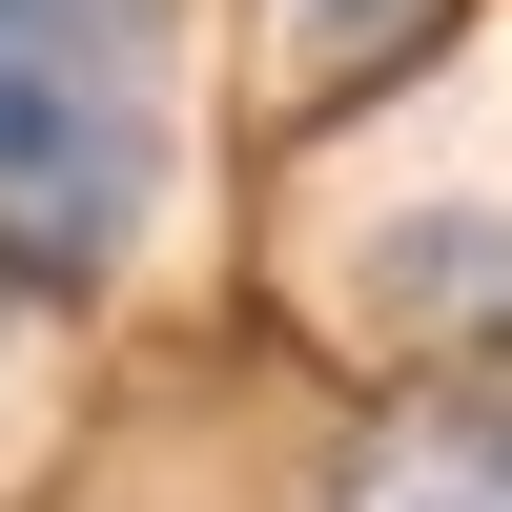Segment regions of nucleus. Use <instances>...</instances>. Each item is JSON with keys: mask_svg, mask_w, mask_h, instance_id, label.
<instances>
[{"mask_svg": "<svg viewBox=\"0 0 512 512\" xmlns=\"http://www.w3.org/2000/svg\"><path fill=\"white\" fill-rule=\"evenodd\" d=\"M164 0H0V246L21 267H123L164 185Z\"/></svg>", "mask_w": 512, "mask_h": 512, "instance_id": "1", "label": "nucleus"}, {"mask_svg": "<svg viewBox=\"0 0 512 512\" xmlns=\"http://www.w3.org/2000/svg\"><path fill=\"white\" fill-rule=\"evenodd\" d=\"M349 512H512V410L451 390V410H410V431H369L349 451Z\"/></svg>", "mask_w": 512, "mask_h": 512, "instance_id": "2", "label": "nucleus"}, {"mask_svg": "<svg viewBox=\"0 0 512 512\" xmlns=\"http://www.w3.org/2000/svg\"><path fill=\"white\" fill-rule=\"evenodd\" d=\"M410 308L472 349V390L512 410V226H410Z\"/></svg>", "mask_w": 512, "mask_h": 512, "instance_id": "3", "label": "nucleus"}, {"mask_svg": "<svg viewBox=\"0 0 512 512\" xmlns=\"http://www.w3.org/2000/svg\"><path fill=\"white\" fill-rule=\"evenodd\" d=\"M431 21H451V0H287V62H308V82H369V62H410Z\"/></svg>", "mask_w": 512, "mask_h": 512, "instance_id": "4", "label": "nucleus"}]
</instances>
